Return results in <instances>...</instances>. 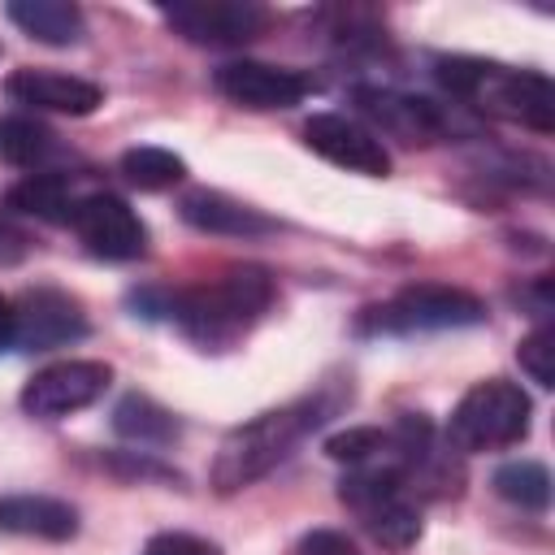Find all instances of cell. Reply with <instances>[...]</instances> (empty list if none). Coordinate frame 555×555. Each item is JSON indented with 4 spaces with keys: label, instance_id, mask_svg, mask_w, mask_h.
<instances>
[{
    "label": "cell",
    "instance_id": "6da1fadb",
    "mask_svg": "<svg viewBox=\"0 0 555 555\" xmlns=\"http://www.w3.org/2000/svg\"><path fill=\"white\" fill-rule=\"evenodd\" d=\"M269 304H273V278L260 264H238L208 286L173 295L169 312L182 325V334L195 338L199 347H230L238 334L256 325V317Z\"/></svg>",
    "mask_w": 555,
    "mask_h": 555
},
{
    "label": "cell",
    "instance_id": "7a4b0ae2",
    "mask_svg": "<svg viewBox=\"0 0 555 555\" xmlns=\"http://www.w3.org/2000/svg\"><path fill=\"white\" fill-rule=\"evenodd\" d=\"M438 78L451 95L477 104L490 117H507V121H520L542 134L555 126V91L533 69H507V65H490V61L451 56V61H438Z\"/></svg>",
    "mask_w": 555,
    "mask_h": 555
},
{
    "label": "cell",
    "instance_id": "3957f363",
    "mask_svg": "<svg viewBox=\"0 0 555 555\" xmlns=\"http://www.w3.org/2000/svg\"><path fill=\"white\" fill-rule=\"evenodd\" d=\"M330 416V403L321 399H304V403H291V408H278V412H264L238 429L225 434L217 460H212V486L217 490H243L251 486L256 477H264L273 464H282L291 455V447L317 429L321 421Z\"/></svg>",
    "mask_w": 555,
    "mask_h": 555
},
{
    "label": "cell",
    "instance_id": "277c9868",
    "mask_svg": "<svg viewBox=\"0 0 555 555\" xmlns=\"http://www.w3.org/2000/svg\"><path fill=\"white\" fill-rule=\"evenodd\" d=\"M338 494H343L347 507L360 512L364 529H369L382 546L403 551V546H412V542L421 538V507H416L412 486H408L403 468L395 464L390 447H386V455H377V460H369V464H356V468L343 477Z\"/></svg>",
    "mask_w": 555,
    "mask_h": 555
},
{
    "label": "cell",
    "instance_id": "5b68a950",
    "mask_svg": "<svg viewBox=\"0 0 555 555\" xmlns=\"http://www.w3.org/2000/svg\"><path fill=\"white\" fill-rule=\"evenodd\" d=\"M529 416H533L529 395L516 382L490 377V382H477L455 403L447 434L460 451H499L529 434Z\"/></svg>",
    "mask_w": 555,
    "mask_h": 555
},
{
    "label": "cell",
    "instance_id": "8992f818",
    "mask_svg": "<svg viewBox=\"0 0 555 555\" xmlns=\"http://www.w3.org/2000/svg\"><path fill=\"white\" fill-rule=\"evenodd\" d=\"M481 321H486L481 299H473L460 286H442V282L403 286L395 299H386L382 308H369V317H364L369 330H386V334L460 330V325H481Z\"/></svg>",
    "mask_w": 555,
    "mask_h": 555
},
{
    "label": "cell",
    "instance_id": "52a82bcc",
    "mask_svg": "<svg viewBox=\"0 0 555 555\" xmlns=\"http://www.w3.org/2000/svg\"><path fill=\"white\" fill-rule=\"evenodd\" d=\"M113 382V369L100 364V360H61V364H48L39 369L26 386H22V408L30 416H43V421H61L69 412H82L91 408Z\"/></svg>",
    "mask_w": 555,
    "mask_h": 555
},
{
    "label": "cell",
    "instance_id": "ba28073f",
    "mask_svg": "<svg viewBox=\"0 0 555 555\" xmlns=\"http://www.w3.org/2000/svg\"><path fill=\"white\" fill-rule=\"evenodd\" d=\"M160 17L191 43H208V48H234L256 39L269 26V13L251 0H178L165 4Z\"/></svg>",
    "mask_w": 555,
    "mask_h": 555
},
{
    "label": "cell",
    "instance_id": "9c48e42d",
    "mask_svg": "<svg viewBox=\"0 0 555 555\" xmlns=\"http://www.w3.org/2000/svg\"><path fill=\"white\" fill-rule=\"evenodd\" d=\"M69 225L87 243V251L100 260H139L147 251V230L121 195H108V191L82 195L69 212Z\"/></svg>",
    "mask_w": 555,
    "mask_h": 555
},
{
    "label": "cell",
    "instance_id": "30bf717a",
    "mask_svg": "<svg viewBox=\"0 0 555 555\" xmlns=\"http://www.w3.org/2000/svg\"><path fill=\"white\" fill-rule=\"evenodd\" d=\"M212 87L238 104V108H251V113H269V108H295L312 82L299 74V69H286V65H269V61H225L217 65L212 74Z\"/></svg>",
    "mask_w": 555,
    "mask_h": 555
},
{
    "label": "cell",
    "instance_id": "8fae6325",
    "mask_svg": "<svg viewBox=\"0 0 555 555\" xmlns=\"http://www.w3.org/2000/svg\"><path fill=\"white\" fill-rule=\"evenodd\" d=\"M304 143L317 156H325L330 165H343L351 173H369V178H386L390 173V152L382 147V139L369 126H360V121H351L343 113H317V117H308Z\"/></svg>",
    "mask_w": 555,
    "mask_h": 555
},
{
    "label": "cell",
    "instance_id": "7c38bea8",
    "mask_svg": "<svg viewBox=\"0 0 555 555\" xmlns=\"http://www.w3.org/2000/svg\"><path fill=\"white\" fill-rule=\"evenodd\" d=\"M13 325H17L13 343L26 351H52V347H65L87 334V317H82L78 299H69L65 291H52V286L26 291L22 304H13Z\"/></svg>",
    "mask_w": 555,
    "mask_h": 555
},
{
    "label": "cell",
    "instance_id": "4fadbf2b",
    "mask_svg": "<svg viewBox=\"0 0 555 555\" xmlns=\"http://www.w3.org/2000/svg\"><path fill=\"white\" fill-rule=\"evenodd\" d=\"M356 104H360V113L382 134H390L399 143H434L447 130L438 104L434 100H421V95H399V91L364 87V91H356Z\"/></svg>",
    "mask_w": 555,
    "mask_h": 555
},
{
    "label": "cell",
    "instance_id": "5bb4252c",
    "mask_svg": "<svg viewBox=\"0 0 555 555\" xmlns=\"http://www.w3.org/2000/svg\"><path fill=\"white\" fill-rule=\"evenodd\" d=\"M9 95L26 108H43V113H69V117H87L104 104V91L78 74H61V69H17L9 74Z\"/></svg>",
    "mask_w": 555,
    "mask_h": 555
},
{
    "label": "cell",
    "instance_id": "9a60e30c",
    "mask_svg": "<svg viewBox=\"0 0 555 555\" xmlns=\"http://www.w3.org/2000/svg\"><path fill=\"white\" fill-rule=\"evenodd\" d=\"M0 529L22 538L65 542L78 533V512L48 494H17V499H0Z\"/></svg>",
    "mask_w": 555,
    "mask_h": 555
},
{
    "label": "cell",
    "instance_id": "2e32d148",
    "mask_svg": "<svg viewBox=\"0 0 555 555\" xmlns=\"http://www.w3.org/2000/svg\"><path fill=\"white\" fill-rule=\"evenodd\" d=\"M4 13H9V22L22 26L30 39L52 43V48L78 43L82 30H87L82 9H78V4H65V0H13Z\"/></svg>",
    "mask_w": 555,
    "mask_h": 555
},
{
    "label": "cell",
    "instance_id": "e0dca14e",
    "mask_svg": "<svg viewBox=\"0 0 555 555\" xmlns=\"http://www.w3.org/2000/svg\"><path fill=\"white\" fill-rule=\"evenodd\" d=\"M182 217L204 234H264L269 230V217L217 191H191L182 199Z\"/></svg>",
    "mask_w": 555,
    "mask_h": 555
},
{
    "label": "cell",
    "instance_id": "ac0fdd59",
    "mask_svg": "<svg viewBox=\"0 0 555 555\" xmlns=\"http://www.w3.org/2000/svg\"><path fill=\"white\" fill-rule=\"evenodd\" d=\"M74 204H78V199H74L65 173H30V178H22L17 186H9V208L30 212V217H39V221H69Z\"/></svg>",
    "mask_w": 555,
    "mask_h": 555
},
{
    "label": "cell",
    "instance_id": "d6986e66",
    "mask_svg": "<svg viewBox=\"0 0 555 555\" xmlns=\"http://www.w3.org/2000/svg\"><path fill=\"white\" fill-rule=\"evenodd\" d=\"M113 429L121 438L139 442V447H160V442H169L178 434V421L160 403H152L147 395H126L117 403V412H113Z\"/></svg>",
    "mask_w": 555,
    "mask_h": 555
},
{
    "label": "cell",
    "instance_id": "ffe728a7",
    "mask_svg": "<svg viewBox=\"0 0 555 555\" xmlns=\"http://www.w3.org/2000/svg\"><path fill=\"white\" fill-rule=\"evenodd\" d=\"M56 152V134L35 117H4L0 121V160L17 169H35Z\"/></svg>",
    "mask_w": 555,
    "mask_h": 555
},
{
    "label": "cell",
    "instance_id": "44dd1931",
    "mask_svg": "<svg viewBox=\"0 0 555 555\" xmlns=\"http://www.w3.org/2000/svg\"><path fill=\"white\" fill-rule=\"evenodd\" d=\"M494 490L520 512H542L551 503V473L538 460H512L494 473Z\"/></svg>",
    "mask_w": 555,
    "mask_h": 555
},
{
    "label": "cell",
    "instance_id": "7402d4cb",
    "mask_svg": "<svg viewBox=\"0 0 555 555\" xmlns=\"http://www.w3.org/2000/svg\"><path fill=\"white\" fill-rule=\"evenodd\" d=\"M121 173H126V182L139 186V191H165V186L182 182L186 165H182V156H173V152H165V147H130V152L121 156Z\"/></svg>",
    "mask_w": 555,
    "mask_h": 555
},
{
    "label": "cell",
    "instance_id": "603a6c76",
    "mask_svg": "<svg viewBox=\"0 0 555 555\" xmlns=\"http://www.w3.org/2000/svg\"><path fill=\"white\" fill-rule=\"evenodd\" d=\"M386 447H390V429H373V425H360V429H343V434H334L330 442H325V451H330V460H338V464H369V460H377V455H386Z\"/></svg>",
    "mask_w": 555,
    "mask_h": 555
},
{
    "label": "cell",
    "instance_id": "cb8c5ba5",
    "mask_svg": "<svg viewBox=\"0 0 555 555\" xmlns=\"http://www.w3.org/2000/svg\"><path fill=\"white\" fill-rule=\"evenodd\" d=\"M516 356H520V369H525L538 386H551V382H555V369H551L555 338H551V330H546V325H542V330H533V334L516 347Z\"/></svg>",
    "mask_w": 555,
    "mask_h": 555
},
{
    "label": "cell",
    "instance_id": "d4e9b609",
    "mask_svg": "<svg viewBox=\"0 0 555 555\" xmlns=\"http://www.w3.org/2000/svg\"><path fill=\"white\" fill-rule=\"evenodd\" d=\"M299 555H360L356 542L338 529H312L304 542H299Z\"/></svg>",
    "mask_w": 555,
    "mask_h": 555
},
{
    "label": "cell",
    "instance_id": "484cf974",
    "mask_svg": "<svg viewBox=\"0 0 555 555\" xmlns=\"http://www.w3.org/2000/svg\"><path fill=\"white\" fill-rule=\"evenodd\" d=\"M143 555H212V546L191 533H160L143 546Z\"/></svg>",
    "mask_w": 555,
    "mask_h": 555
},
{
    "label": "cell",
    "instance_id": "4316f807",
    "mask_svg": "<svg viewBox=\"0 0 555 555\" xmlns=\"http://www.w3.org/2000/svg\"><path fill=\"white\" fill-rule=\"evenodd\" d=\"M26 251H30L26 230H22V225H13V221L0 212V264H17Z\"/></svg>",
    "mask_w": 555,
    "mask_h": 555
},
{
    "label": "cell",
    "instance_id": "83f0119b",
    "mask_svg": "<svg viewBox=\"0 0 555 555\" xmlns=\"http://www.w3.org/2000/svg\"><path fill=\"white\" fill-rule=\"evenodd\" d=\"M13 334H17V325H13V304L0 295V351L13 347Z\"/></svg>",
    "mask_w": 555,
    "mask_h": 555
}]
</instances>
